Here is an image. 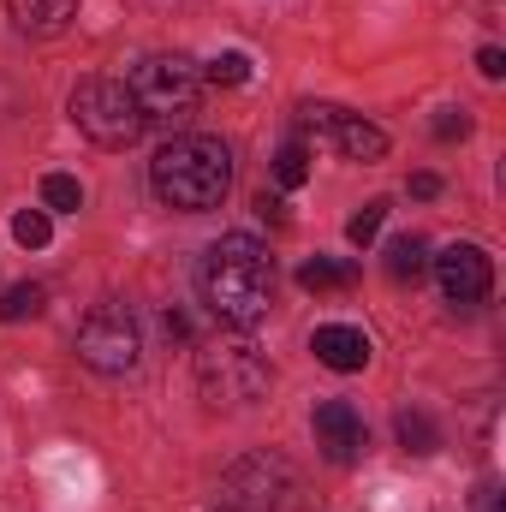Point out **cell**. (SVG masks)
<instances>
[{"label":"cell","instance_id":"1","mask_svg":"<svg viewBox=\"0 0 506 512\" xmlns=\"http://www.w3.org/2000/svg\"><path fill=\"white\" fill-rule=\"evenodd\" d=\"M197 286H203V304L215 310V322L256 328L268 316V304H274V256L251 233H227V239H215L203 251Z\"/></svg>","mask_w":506,"mask_h":512},{"label":"cell","instance_id":"2","mask_svg":"<svg viewBox=\"0 0 506 512\" xmlns=\"http://www.w3.org/2000/svg\"><path fill=\"white\" fill-rule=\"evenodd\" d=\"M149 185H155V197H161L167 209H179V215H209V209H221L227 191H233V155H227L221 137L179 131V137H167V143L155 149Z\"/></svg>","mask_w":506,"mask_h":512},{"label":"cell","instance_id":"3","mask_svg":"<svg viewBox=\"0 0 506 512\" xmlns=\"http://www.w3.org/2000/svg\"><path fill=\"white\" fill-rule=\"evenodd\" d=\"M268 382H274V370L245 334H221L197 352V387H203L209 411H251L268 399Z\"/></svg>","mask_w":506,"mask_h":512},{"label":"cell","instance_id":"4","mask_svg":"<svg viewBox=\"0 0 506 512\" xmlns=\"http://www.w3.org/2000/svg\"><path fill=\"white\" fill-rule=\"evenodd\" d=\"M126 90H131V102H137V114H143V126L173 131L197 114V102H203V72H197L185 54H143V60L131 66Z\"/></svg>","mask_w":506,"mask_h":512},{"label":"cell","instance_id":"5","mask_svg":"<svg viewBox=\"0 0 506 512\" xmlns=\"http://www.w3.org/2000/svg\"><path fill=\"white\" fill-rule=\"evenodd\" d=\"M66 108H72L78 131L90 143H102V149H131L149 131L143 114H137V102H131L126 78H78V90H72Z\"/></svg>","mask_w":506,"mask_h":512},{"label":"cell","instance_id":"6","mask_svg":"<svg viewBox=\"0 0 506 512\" xmlns=\"http://www.w3.org/2000/svg\"><path fill=\"white\" fill-rule=\"evenodd\" d=\"M78 364H90L96 376H131L137 358H143V334H137V316L126 304H96L84 322H78Z\"/></svg>","mask_w":506,"mask_h":512},{"label":"cell","instance_id":"7","mask_svg":"<svg viewBox=\"0 0 506 512\" xmlns=\"http://www.w3.org/2000/svg\"><path fill=\"white\" fill-rule=\"evenodd\" d=\"M227 512H292L298 507V471L280 453H251L221 477Z\"/></svg>","mask_w":506,"mask_h":512},{"label":"cell","instance_id":"8","mask_svg":"<svg viewBox=\"0 0 506 512\" xmlns=\"http://www.w3.org/2000/svg\"><path fill=\"white\" fill-rule=\"evenodd\" d=\"M310 429H316V453L328 465H358L370 453V429H364V417H358L352 399H322L316 417H310Z\"/></svg>","mask_w":506,"mask_h":512},{"label":"cell","instance_id":"9","mask_svg":"<svg viewBox=\"0 0 506 512\" xmlns=\"http://www.w3.org/2000/svg\"><path fill=\"white\" fill-rule=\"evenodd\" d=\"M435 280H441L447 304L471 310V304L489 298V286H495V262H489L483 245H447V251L435 256Z\"/></svg>","mask_w":506,"mask_h":512},{"label":"cell","instance_id":"10","mask_svg":"<svg viewBox=\"0 0 506 512\" xmlns=\"http://www.w3.org/2000/svg\"><path fill=\"white\" fill-rule=\"evenodd\" d=\"M310 352H316V364H328V370L352 376V370H364V364H370V334H364V328H346V322H328V328H316Z\"/></svg>","mask_w":506,"mask_h":512},{"label":"cell","instance_id":"11","mask_svg":"<svg viewBox=\"0 0 506 512\" xmlns=\"http://www.w3.org/2000/svg\"><path fill=\"white\" fill-rule=\"evenodd\" d=\"M6 18L24 36H60L78 18V0H6Z\"/></svg>","mask_w":506,"mask_h":512},{"label":"cell","instance_id":"12","mask_svg":"<svg viewBox=\"0 0 506 512\" xmlns=\"http://www.w3.org/2000/svg\"><path fill=\"white\" fill-rule=\"evenodd\" d=\"M328 137H334V149L346 161H381L387 155V131L370 126V120H358V114H334L328 120Z\"/></svg>","mask_w":506,"mask_h":512},{"label":"cell","instance_id":"13","mask_svg":"<svg viewBox=\"0 0 506 512\" xmlns=\"http://www.w3.org/2000/svg\"><path fill=\"white\" fill-rule=\"evenodd\" d=\"M358 280V268L352 262H334V256H310L304 268H298V286L304 292H340V286H352Z\"/></svg>","mask_w":506,"mask_h":512},{"label":"cell","instance_id":"14","mask_svg":"<svg viewBox=\"0 0 506 512\" xmlns=\"http://www.w3.org/2000/svg\"><path fill=\"white\" fill-rule=\"evenodd\" d=\"M393 429H399V447H405V453H417V459L441 447V429L429 423V411H399V423H393Z\"/></svg>","mask_w":506,"mask_h":512},{"label":"cell","instance_id":"15","mask_svg":"<svg viewBox=\"0 0 506 512\" xmlns=\"http://www.w3.org/2000/svg\"><path fill=\"white\" fill-rule=\"evenodd\" d=\"M423 268H429V245H423L417 233H405V239L387 245V274H393V280H417Z\"/></svg>","mask_w":506,"mask_h":512},{"label":"cell","instance_id":"16","mask_svg":"<svg viewBox=\"0 0 506 512\" xmlns=\"http://www.w3.org/2000/svg\"><path fill=\"white\" fill-rule=\"evenodd\" d=\"M42 286L36 280H18V286H6L0 292V322H30V316H42Z\"/></svg>","mask_w":506,"mask_h":512},{"label":"cell","instance_id":"17","mask_svg":"<svg viewBox=\"0 0 506 512\" xmlns=\"http://www.w3.org/2000/svg\"><path fill=\"white\" fill-rule=\"evenodd\" d=\"M42 209L78 215V209H84V185H78L72 173H48V179H42Z\"/></svg>","mask_w":506,"mask_h":512},{"label":"cell","instance_id":"18","mask_svg":"<svg viewBox=\"0 0 506 512\" xmlns=\"http://www.w3.org/2000/svg\"><path fill=\"white\" fill-rule=\"evenodd\" d=\"M12 239H18L24 251H42V245L54 239V221H48V209H18V215H12Z\"/></svg>","mask_w":506,"mask_h":512},{"label":"cell","instance_id":"19","mask_svg":"<svg viewBox=\"0 0 506 512\" xmlns=\"http://www.w3.org/2000/svg\"><path fill=\"white\" fill-rule=\"evenodd\" d=\"M274 179H280L286 191H298V185L310 179V149H304V143H280V155H274Z\"/></svg>","mask_w":506,"mask_h":512},{"label":"cell","instance_id":"20","mask_svg":"<svg viewBox=\"0 0 506 512\" xmlns=\"http://www.w3.org/2000/svg\"><path fill=\"white\" fill-rule=\"evenodd\" d=\"M381 221H387V203H381V197H376V203H364V209H358V215L346 221V239H352L358 251H364V245H376Z\"/></svg>","mask_w":506,"mask_h":512},{"label":"cell","instance_id":"21","mask_svg":"<svg viewBox=\"0 0 506 512\" xmlns=\"http://www.w3.org/2000/svg\"><path fill=\"white\" fill-rule=\"evenodd\" d=\"M251 78V60L245 54H215L209 60V84H245Z\"/></svg>","mask_w":506,"mask_h":512},{"label":"cell","instance_id":"22","mask_svg":"<svg viewBox=\"0 0 506 512\" xmlns=\"http://www.w3.org/2000/svg\"><path fill=\"white\" fill-rule=\"evenodd\" d=\"M435 137H441V143H453V137H471V114H465V108H447V114L435 120Z\"/></svg>","mask_w":506,"mask_h":512},{"label":"cell","instance_id":"23","mask_svg":"<svg viewBox=\"0 0 506 512\" xmlns=\"http://www.w3.org/2000/svg\"><path fill=\"white\" fill-rule=\"evenodd\" d=\"M477 72H483V78H506V54L501 48H483V54H477Z\"/></svg>","mask_w":506,"mask_h":512},{"label":"cell","instance_id":"24","mask_svg":"<svg viewBox=\"0 0 506 512\" xmlns=\"http://www.w3.org/2000/svg\"><path fill=\"white\" fill-rule=\"evenodd\" d=\"M435 191H441V179H435V173H411V197H423V203H429Z\"/></svg>","mask_w":506,"mask_h":512},{"label":"cell","instance_id":"25","mask_svg":"<svg viewBox=\"0 0 506 512\" xmlns=\"http://www.w3.org/2000/svg\"><path fill=\"white\" fill-rule=\"evenodd\" d=\"M477 512H501V501H495V489H483V501H477Z\"/></svg>","mask_w":506,"mask_h":512}]
</instances>
